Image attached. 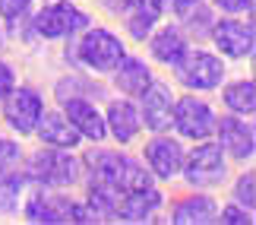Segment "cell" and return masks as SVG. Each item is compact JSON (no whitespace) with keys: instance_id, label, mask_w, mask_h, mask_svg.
Masks as SVG:
<instances>
[{"instance_id":"1","label":"cell","mask_w":256,"mask_h":225,"mask_svg":"<svg viewBox=\"0 0 256 225\" xmlns=\"http://www.w3.org/2000/svg\"><path fill=\"white\" fill-rule=\"evenodd\" d=\"M82 174L92 184H108L114 190H136L155 184L152 171L142 165V159H130V155L117 149H92L82 155Z\"/></svg>"},{"instance_id":"2","label":"cell","mask_w":256,"mask_h":225,"mask_svg":"<svg viewBox=\"0 0 256 225\" xmlns=\"http://www.w3.org/2000/svg\"><path fill=\"white\" fill-rule=\"evenodd\" d=\"M28 184H38L44 190H66L82 178V159L73 155V149H57V146H42L28 155L26 162Z\"/></svg>"},{"instance_id":"3","label":"cell","mask_w":256,"mask_h":225,"mask_svg":"<svg viewBox=\"0 0 256 225\" xmlns=\"http://www.w3.org/2000/svg\"><path fill=\"white\" fill-rule=\"evenodd\" d=\"M76 45V61H80L86 70L92 73H111L117 64H120V57L126 54V45L120 42V35H114L111 29L104 26H92L88 23L80 35H73Z\"/></svg>"},{"instance_id":"4","label":"cell","mask_w":256,"mask_h":225,"mask_svg":"<svg viewBox=\"0 0 256 225\" xmlns=\"http://www.w3.org/2000/svg\"><path fill=\"white\" fill-rule=\"evenodd\" d=\"M180 174H184V181L190 184L193 190H206V187L222 184L224 174H228V155H224V149L218 146V140L206 136V140L193 143L190 152L184 149Z\"/></svg>"},{"instance_id":"5","label":"cell","mask_w":256,"mask_h":225,"mask_svg":"<svg viewBox=\"0 0 256 225\" xmlns=\"http://www.w3.org/2000/svg\"><path fill=\"white\" fill-rule=\"evenodd\" d=\"M88 23H92L88 13L80 10L73 0H54V4H44L32 16L28 29H32V35L42 38V42H64V38L80 35Z\"/></svg>"},{"instance_id":"6","label":"cell","mask_w":256,"mask_h":225,"mask_svg":"<svg viewBox=\"0 0 256 225\" xmlns=\"http://www.w3.org/2000/svg\"><path fill=\"white\" fill-rule=\"evenodd\" d=\"M174 73L190 92H212L224 83V57L206 48H186V54L174 64Z\"/></svg>"},{"instance_id":"7","label":"cell","mask_w":256,"mask_h":225,"mask_svg":"<svg viewBox=\"0 0 256 225\" xmlns=\"http://www.w3.org/2000/svg\"><path fill=\"white\" fill-rule=\"evenodd\" d=\"M22 216L28 222H95L86 203L64 197L60 190H38L26 200Z\"/></svg>"},{"instance_id":"8","label":"cell","mask_w":256,"mask_h":225,"mask_svg":"<svg viewBox=\"0 0 256 225\" xmlns=\"http://www.w3.org/2000/svg\"><path fill=\"white\" fill-rule=\"evenodd\" d=\"M209 38L215 45V51L228 61H250L253 57V48H256V32H253V23L247 19H238V16H222L215 19L212 29H209Z\"/></svg>"},{"instance_id":"9","label":"cell","mask_w":256,"mask_h":225,"mask_svg":"<svg viewBox=\"0 0 256 225\" xmlns=\"http://www.w3.org/2000/svg\"><path fill=\"white\" fill-rule=\"evenodd\" d=\"M136 108H140V121L146 130L152 133H168L171 130V117H174V99L177 95L171 92V86L164 80H155L146 86V89L136 95Z\"/></svg>"},{"instance_id":"10","label":"cell","mask_w":256,"mask_h":225,"mask_svg":"<svg viewBox=\"0 0 256 225\" xmlns=\"http://www.w3.org/2000/svg\"><path fill=\"white\" fill-rule=\"evenodd\" d=\"M171 127L184 140H206V136L215 133V111L206 99H196V95H184V99H174V117Z\"/></svg>"},{"instance_id":"11","label":"cell","mask_w":256,"mask_h":225,"mask_svg":"<svg viewBox=\"0 0 256 225\" xmlns=\"http://www.w3.org/2000/svg\"><path fill=\"white\" fill-rule=\"evenodd\" d=\"M42 111H44V99L35 86H16L4 99V121L16 136H32Z\"/></svg>"},{"instance_id":"12","label":"cell","mask_w":256,"mask_h":225,"mask_svg":"<svg viewBox=\"0 0 256 225\" xmlns=\"http://www.w3.org/2000/svg\"><path fill=\"white\" fill-rule=\"evenodd\" d=\"M215 136H218V146L224 149L228 159H238V162H250L253 152H256V130L250 124V117H240V114H224V117H215Z\"/></svg>"},{"instance_id":"13","label":"cell","mask_w":256,"mask_h":225,"mask_svg":"<svg viewBox=\"0 0 256 225\" xmlns=\"http://www.w3.org/2000/svg\"><path fill=\"white\" fill-rule=\"evenodd\" d=\"M142 165L152 171L155 181H171L174 174H180L184 165V146L168 133H155L149 143L142 146Z\"/></svg>"},{"instance_id":"14","label":"cell","mask_w":256,"mask_h":225,"mask_svg":"<svg viewBox=\"0 0 256 225\" xmlns=\"http://www.w3.org/2000/svg\"><path fill=\"white\" fill-rule=\"evenodd\" d=\"M162 206H164V197L155 184L136 187V190H120L114 203V222H152Z\"/></svg>"},{"instance_id":"15","label":"cell","mask_w":256,"mask_h":225,"mask_svg":"<svg viewBox=\"0 0 256 225\" xmlns=\"http://www.w3.org/2000/svg\"><path fill=\"white\" fill-rule=\"evenodd\" d=\"M64 114L66 121L73 124V130L82 136V140L92 143H104L108 140V127H104V111L98 108L92 99H64Z\"/></svg>"},{"instance_id":"16","label":"cell","mask_w":256,"mask_h":225,"mask_svg":"<svg viewBox=\"0 0 256 225\" xmlns=\"http://www.w3.org/2000/svg\"><path fill=\"white\" fill-rule=\"evenodd\" d=\"M104 127H108V136H111L114 143H133L136 136H140L142 130V121H140V108H136V102L133 99H114V102H108V108H104Z\"/></svg>"},{"instance_id":"17","label":"cell","mask_w":256,"mask_h":225,"mask_svg":"<svg viewBox=\"0 0 256 225\" xmlns=\"http://www.w3.org/2000/svg\"><path fill=\"white\" fill-rule=\"evenodd\" d=\"M164 0H126L124 19H126V32H130L133 42H146L152 35V29L162 23L164 16Z\"/></svg>"},{"instance_id":"18","label":"cell","mask_w":256,"mask_h":225,"mask_svg":"<svg viewBox=\"0 0 256 225\" xmlns=\"http://www.w3.org/2000/svg\"><path fill=\"white\" fill-rule=\"evenodd\" d=\"M111 80H114V89L126 95V99H136L146 86L152 83V70H149V64L142 61V57H136V54H124L120 57V64L111 70Z\"/></svg>"},{"instance_id":"19","label":"cell","mask_w":256,"mask_h":225,"mask_svg":"<svg viewBox=\"0 0 256 225\" xmlns=\"http://www.w3.org/2000/svg\"><path fill=\"white\" fill-rule=\"evenodd\" d=\"M35 136L42 140V146H57V149H76L82 140L64 111H42L35 124Z\"/></svg>"},{"instance_id":"20","label":"cell","mask_w":256,"mask_h":225,"mask_svg":"<svg viewBox=\"0 0 256 225\" xmlns=\"http://www.w3.org/2000/svg\"><path fill=\"white\" fill-rule=\"evenodd\" d=\"M146 42H149V54L158 64H164V67H174L186 54V48H190L186 35L180 32V26H162V29L155 26Z\"/></svg>"},{"instance_id":"21","label":"cell","mask_w":256,"mask_h":225,"mask_svg":"<svg viewBox=\"0 0 256 225\" xmlns=\"http://www.w3.org/2000/svg\"><path fill=\"white\" fill-rule=\"evenodd\" d=\"M215 212H218L215 197H209V193H190V197L174 203L171 222L174 225H209V222H215Z\"/></svg>"},{"instance_id":"22","label":"cell","mask_w":256,"mask_h":225,"mask_svg":"<svg viewBox=\"0 0 256 225\" xmlns=\"http://www.w3.org/2000/svg\"><path fill=\"white\" fill-rule=\"evenodd\" d=\"M222 102L231 114L253 117L256 114V83L253 80H234L222 89Z\"/></svg>"},{"instance_id":"23","label":"cell","mask_w":256,"mask_h":225,"mask_svg":"<svg viewBox=\"0 0 256 225\" xmlns=\"http://www.w3.org/2000/svg\"><path fill=\"white\" fill-rule=\"evenodd\" d=\"M28 187V174L26 168H10L0 174V212H16L19 209V197Z\"/></svg>"},{"instance_id":"24","label":"cell","mask_w":256,"mask_h":225,"mask_svg":"<svg viewBox=\"0 0 256 225\" xmlns=\"http://www.w3.org/2000/svg\"><path fill=\"white\" fill-rule=\"evenodd\" d=\"M54 95H57V102H64V99H95V95H102V86L88 83L82 76H64V80H57Z\"/></svg>"},{"instance_id":"25","label":"cell","mask_w":256,"mask_h":225,"mask_svg":"<svg viewBox=\"0 0 256 225\" xmlns=\"http://www.w3.org/2000/svg\"><path fill=\"white\" fill-rule=\"evenodd\" d=\"M180 19V29H190V35H196V38H209V29H212V23H215V13H212V7L209 4H196V7H190L184 16H177Z\"/></svg>"},{"instance_id":"26","label":"cell","mask_w":256,"mask_h":225,"mask_svg":"<svg viewBox=\"0 0 256 225\" xmlns=\"http://www.w3.org/2000/svg\"><path fill=\"white\" fill-rule=\"evenodd\" d=\"M35 0H0V19L10 26V32H16V26L26 23V16L32 13Z\"/></svg>"},{"instance_id":"27","label":"cell","mask_w":256,"mask_h":225,"mask_svg":"<svg viewBox=\"0 0 256 225\" xmlns=\"http://www.w3.org/2000/svg\"><path fill=\"white\" fill-rule=\"evenodd\" d=\"M234 203L244 209H256V171H244L238 181H234Z\"/></svg>"},{"instance_id":"28","label":"cell","mask_w":256,"mask_h":225,"mask_svg":"<svg viewBox=\"0 0 256 225\" xmlns=\"http://www.w3.org/2000/svg\"><path fill=\"white\" fill-rule=\"evenodd\" d=\"M215 222L222 225H253V212L238 206V203H228V206H218V212H215Z\"/></svg>"},{"instance_id":"29","label":"cell","mask_w":256,"mask_h":225,"mask_svg":"<svg viewBox=\"0 0 256 225\" xmlns=\"http://www.w3.org/2000/svg\"><path fill=\"white\" fill-rule=\"evenodd\" d=\"M212 10H218L224 16H240V13H253V0H209Z\"/></svg>"},{"instance_id":"30","label":"cell","mask_w":256,"mask_h":225,"mask_svg":"<svg viewBox=\"0 0 256 225\" xmlns=\"http://www.w3.org/2000/svg\"><path fill=\"white\" fill-rule=\"evenodd\" d=\"M19 155H22V152H19V146L13 140H0V174L10 171V168H16V165L22 162Z\"/></svg>"},{"instance_id":"31","label":"cell","mask_w":256,"mask_h":225,"mask_svg":"<svg viewBox=\"0 0 256 225\" xmlns=\"http://www.w3.org/2000/svg\"><path fill=\"white\" fill-rule=\"evenodd\" d=\"M13 89H16V73H13V67L6 61H0V102H4Z\"/></svg>"},{"instance_id":"32","label":"cell","mask_w":256,"mask_h":225,"mask_svg":"<svg viewBox=\"0 0 256 225\" xmlns=\"http://www.w3.org/2000/svg\"><path fill=\"white\" fill-rule=\"evenodd\" d=\"M196 4H200V0H164V7H171V13H174V16H184L186 10L196 7Z\"/></svg>"},{"instance_id":"33","label":"cell","mask_w":256,"mask_h":225,"mask_svg":"<svg viewBox=\"0 0 256 225\" xmlns=\"http://www.w3.org/2000/svg\"><path fill=\"white\" fill-rule=\"evenodd\" d=\"M98 4H102L108 13H117V16H120L124 10H126V0H98Z\"/></svg>"},{"instance_id":"34","label":"cell","mask_w":256,"mask_h":225,"mask_svg":"<svg viewBox=\"0 0 256 225\" xmlns=\"http://www.w3.org/2000/svg\"><path fill=\"white\" fill-rule=\"evenodd\" d=\"M0 48H4V29H0Z\"/></svg>"}]
</instances>
